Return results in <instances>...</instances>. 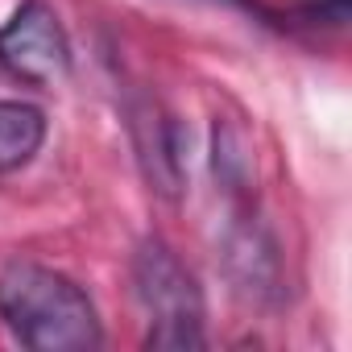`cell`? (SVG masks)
Here are the masks:
<instances>
[{"label":"cell","instance_id":"cell-8","mask_svg":"<svg viewBox=\"0 0 352 352\" xmlns=\"http://www.w3.org/2000/svg\"><path fill=\"white\" fill-rule=\"evenodd\" d=\"M307 17L323 25H344L348 21V0H307Z\"/></svg>","mask_w":352,"mask_h":352},{"label":"cell","instance_id":"cell-2","mask_svg":"<svg viewBox=\"0 0 352 352\" xmlns=\"http://www.w3.org/2000/svg\"><path fill=\"white\" fill-rule=\"evenodd\" d=\"M133 286L137 302L149 319L145 344L166 352H195L208 344L204 336V290L191 270L174 257V249L157 236L141 241L133 253Z\"/></svg>","mask_w":352,"mask_h":352},{"label":"cell","instance_id":"cell-1","mask_svg":"<svg viewBox=\"0 0 352 352\" xmlns=\"http://www.w3.org/2000/svg\"><path fill=\"white\" fill-rule=\"evenodd\" d=\"M0 319L34 352H87L104 344L87 290L38 261H9L0 270Z\"/></svg>","mask_w":352,"mask_h":352},{"label":"cell","instance_id":"cell-5","mask_svg":"<svg viewBox=\"0 0 352 352\" xmlns=\"http://www.w3.org/2000/svg\"><path fill=\"white\" fill-rule=\"evenodd\" d=\"M224 270L236 286L241 298L270 307L282 294V265H278V245L270 236V228L257 216H241L232 220L228 236H224Z\"/></svg>","mask_w":352,"mask_h":352},{"label":"cell","instance_id":"cell-6","mask_svg":"<svg viewBox=\"0 0 352 352\" xmlns=\"http://www.w3.org/2000/svg\"><path fill=\"white\" fill-rule=\"evenodd\" d=\"M46 141V116L34 104L0 100V174L21 170Z\"/></svg>","mask_w":352,"mask_h":352},{"label":"cell","instance_id":"cell-4","mask_svg":"<svg viewBox=\"0 0 352 352\" xmlns=\"http://www.w3.org/2000/svg\"><path fill=\"white\" fill-rule=\"evenodd\" d=\"M129 137L137 149L145 187L166 204H179L187 191V133H183V124L157 100L137 96V100H129Z\"/></svg>","mask_w":352,"mask_h":352},{"label":"cell","instance_id":"cell-3","mask_svg":"<svg viewBox=\"0 0 352 352\" xmlns=\"http://www.w3.org/2000/svg\"><path fill=\"white\" fill-rule=\"evenodd\" d=\"M0 67L34 87H54L71 75V46L50 5L25 0L13 13L0 30Z\"/></svg>","mask_w":352,"mask_h":352},{"label":"cell","instance_id":"cell-7","mask_svg":"<svg viewBox=\"0 0 352 352\" xmlns=\"http://www.w3.org/2000/svg\"><path fill=\"white\" fill-rule=\"evenodd\" d=\"M212 166H216V179L228 187V191H241L249 183V153H245V141L232 133V124H216V145H212Z\"/></svg>","mask_w":352,"mask_h":352}]
</instances>
